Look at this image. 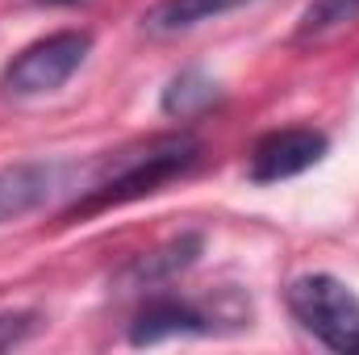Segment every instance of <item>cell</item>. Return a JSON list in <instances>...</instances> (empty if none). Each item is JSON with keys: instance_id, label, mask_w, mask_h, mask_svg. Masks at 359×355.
<instances>
[{"instance_id": "8992f818", "label": "cell", "mask_w": 359, "mask_h": 355, "mask_svg": "<svg viewBox=\"0 0 359 355\" xmlns=\"http://www.w3.org/2000/svg\"><path fill=\"white\" fill-rule=\"evenodd\" d=\"M67 180V163H13V168H0V226L17 222V217H29L38 213L42 205H50L59 196Z\"/></svg>"}, {"instance_id": "3957f363", "label": "cell", "mask_w": 359, "mask_h": 355, "mask_svg": "<svg viewBox=\"0 0 359 355\" xmlns=\"http://www.w3.org/2000/svg\"><path fill=\"white\" fill-rule=\"evenodd\" d=\"M92 34L88 29H59L38 38L34 46H25L0 76V88L8 96H42V92H59L88 59Z\"/></svg>"}, {"instance_id": "7a4b0ae2", "label": "cell", "mask_w": 359, "mask_h": 355, "mask_svg": "<svg viewBox=\"0 0 359 355\" xmlns=\"http://www.w3.org/2000/svg\"><path fill=\"white\" fill-rule=\"evenodd\" d=\"M288 309L292 318L330 351H359V297L330 272H309L288 284Z\"/></svg>"}, {"instance_id": "7c38bea8", "label": "cell", "mask_w": 359, "mask_h": 355, "mask_svg": "<svg viewBox=\"0 0 359 355\" xmlns=\"http://www.w3.org/2000/svg\"><path fill=\"white\" fill-rule=\"evenodd\" d=\"M34 4H76V0H34Z\"/></svg>"}, {"instance_id": "277c9868", "label": "cell", "mask_w": 359, "mask_h": 355, "mask_svg": "<svg viewBox=\"0 0 359 355\" xmlns=\"http://www.w3.org/2000/svg\"><path fill=\"white\" fill-rule=\"evenodd\" d=\"M330 151V138L313 126H288V130H271L264 134L251 155H247V176L255 184H280L301 172H309L313 163H322Z\"/></svg>"}, {"instance_id": "ba28073f", "label": "cell", "mask_w": 359, "mask_h": 355, "mask_svg": "<svg viewBox=\"0 0 359 355\" xmlns=\"http://www.w3.org/2000/svg\"><path fill=\"white\" fill-rule=\"evenodd\" d=\"M238 4H247V0H159L142 13V29L155 38H172V34L196 29L201 21H213Z\"/></svg>"}, {"instance_id": "9c48e42d", "label": "cell", "mask_w": 359, "mask_h": 355, "mask_svg": "<svg viewBox=\"0 0 359 355\" xmlns=\"http://www.w3.org/2000/svg\"><path fill=\"white\" fill-rule=\"evenodd\" d=\"M222 100V88H217V80L209 76V72H201V67H184L176 72L172 80H168V88H163V113L168 117H176V121H188V117H201L205 109H213Z\"/></svg>"}, {"instance_id": "52a82bcc", "label": "cell", "mask_w": 359, "mask_h": 355, "mask_svg": "<svg viewBox=\"0 0 359 355\" xmlns=\"http://www.w3.org/2000/svg\"><path fill=\"white\" fill-rule=\"evenodd\" d=\"M201 234H180L176 243H168V247H159V251H151L147 260H134V264L121 272V284L126 288H159V284H168V280H176L180 272H188V267L196 264V255H201Z\"/></svg>"}, {"instance_id": "30bf717a", "label": "cell", "mask_w": 359, "mask_h": 355, "mask_svg": "<svg viewBox=\"0 0 359 355\" xmlns=\"http://www.w3.org/2000/svg\"><path fill=\"white\" fill-rule=\"evenodd\" d=\"M359 21V0H309L301 21H297V42H313L326 38L343 25Z\"/></svg>"}, {"instance_id": "5b68a950", "label": "cell", "mask_w": 359, "mask_h": 355, "mask_svg": "<svg viewBox=\"0 0 359 355\" xmlns=\"http://www.w3.org/2000/svg\"><path fill=\"white\" fill-rule=\"evenodd\" d=\"M213 318L184 301V297H172V293H151L134 322H130V343L134 347H151V343H163V339H176V335H213Z\"/></svg>"}, {"instance_id": "8fae6325", "label": "cell", "mask_w": 359, "mask_h": 355, "mask_svg": "<svg viewBox=\"0 0 359 355\" xmlns=\"http://www.w3.org/2000/svg\"><path fill=\"white\" fill-rule=\"evenodd\" d=\"M34 326H38V314H29V309L0 314V351H8V347L25 343V339L34 335Z\"/></svg>"}, {"instance_id": "6da1fadb", "label": "cell", "mask_w": 359, "mask_h": 355, "mask_svg": "<svg viewBox=\"0 0 359 355\" xmlns=\"http://www.w3.org/2000/svg\"><path fill=\"white\" fill-rule=\"evenodd\" d=\"M201 159V142L192 134H163V138H151L142 151L134 155H121L113 163V172L96 176L84 188V196L67 209V222L76 217H92L100 209H113V205H126V201H138L147 192H159L168 180L192 172Z\"/></svg>"}]
</instances>
